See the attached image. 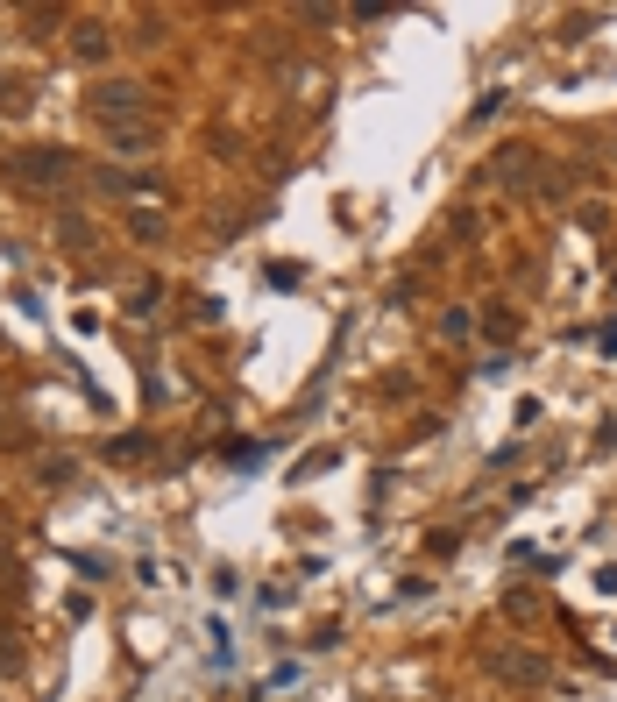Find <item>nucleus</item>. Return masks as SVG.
<instances>
[{
  "label": "nucleus",
  "instance_id": "nucleus-1",
  "mask_svg": "<svg viewBox=\"0 0 617 702\" xmlns=\"http://www.w3.org/2000/svg\"><path fill=\"white\" fill-rule=\"evenodd\" d=\"M142 107H149V86H142V78H100V86L86 93V114H93V121H107V128L142 121Z\"/></svg>",
  "mask_w": 617,
  "mask_h": 702
},
{
  "label": "nucleus",
  "instance_id": "nucleus-2",
  "mask_svg": "<svg viewBox=\"0 0 617 702\" xmlns=\"http://www.w3.org/2000/svg\"><path fill=\"white\" fill-rule=\"evenodd\" d=\"M71 171H79V164H71V149H15V156H8V178L29 185V192H50V185H64Z\"/></svg>",
  "mask_w": 617,
  "mask_h": 702
},
{
  "label": "nucleus",
  "instance_id": "nucleus-3",
  "mask_svg": "<svg viewBox=\"0 0 617 702\" xmlns=\"http://www.w3.org/2000/svg\"><path fill=\"white\" fill-rule=\"evenodd\" d=\"M490 674L511 681V688H539V681H547V660H539L532 646H497L490 653Z\"/></svg>",
  "mask_w": 617,
  "mask_h": 702
},
{
  "label": "nucleus",
  "instance_id": "nucleus-4",
  "mask_svg": "<svg viewBox=\"0 0 617 702\" xmlns=\"http://www.w3.org/2000/svg\"><path fill=\"white\" fill-rule=\"evenodd\" d=\"M490 178H504V185H539V156H532L525 142H511V149H497Z\"/></svg>",
  "mask_w": 617,
  "mask_h": 702
},
{
  "label": "nucleus",
  "instance_id": "nucleus-5",
  "mask_svg": "<svg viewBox=\"0 0 617 702\" xmlns=\"http://www.w3.org/2000/svg\"><path fill=\"white\" fill-rule=\"evenodd\" d=\"M107 50H114L107 22H71V57L79 64H107Z\"/></svg>",
  "mask_w": 617,
  "mask_h": 702
},
{
  "label": "nucleus",
  "instance_id": "nucleus-6",
  "mask_svg": "<svg viewBox=\"0 0 617 702\" xmlns=\"http://www.w3.org/2000/svg\"><path fill=\"white\" fill-rule=\"evenodd\" d=\"M164 135L157 128H149V121H128V128H107V149L114 156H149V149H157Z\"/></svg>",
  "mask_w": 617,
  "mask_h": 702
},
{
  "label": "nucleus",
  "instance_id": "nucleus-7",
  "mask_svg": "<svg viewBox=\"0 0 617 702\" xmlns=\"http://www.w3.org/2000/svg\"><path fill=\"white\" fill-rule=\"evenodd\" d=\"M36 476H43L50 490H64L71 476H79V461H71V454H43V468H36Z\"/></svg>",
  "mask_w": 617,
  "mask_h": 702
},
{
  "label": "nucleus",
  "instance_id": "nucleus-8",
  "mask_svg": "<svg viewBox=\"0 0 617 702\" xmlns=\"http://www.w3.org/2000/svg\"><path fill=\"white\" fill-rule=\"evenodd\" d=\"M157 298H164V284H157V277H142V284L128 291V312H135V320H149V312H157Z\"/></svg>",
  "mask_w": 617,
  "mask_h": 702
},
{
  "label": "nucleus",
  "instance_id": "nucleus-9",
  "mask_svg": "<svg viewBox=\"0 0 617 702\" xmlns=\"http://www.w3.org/2000/svg\"><path fill=\"white\" fill-rule=\"evenodd\" d=\"M483 334L511 348V341H518V312H504V305H497V312H490V320H483Z\"/></svg>",
  "mask_w": 617,
  "mask_h": 702
},
{
  "label": "nucleus",
  "instance_id": "nucleus-10",
  "mask_svg": "<svg viewBox=\"0 0 617 702\" xmlns=\"http://www.w3.org/2000/svg\"><path fill=\"white\" fill-rule=\"evenodd\" d=\"M469 327H476L469 305H447V312H440V334H447V341H469Z\"/></svg>",
  "mask_w": 617,
  "mask_h": 702
},
{
  "label": "nucleus",
  "instance_id": "nucleus-11",
  "mask_svg": "<svg viewBox=\"0 0 617 702\" xmlns=\"http://www.w3.org/2000/svg\"><path fill=\"white\" fill-rule=\"evenodd\" d=\"M128 234H135V242H164V220H157V213H149V206H142V213L128 220Z\"/></svg>",
  "mask_w": 617,
  "mask_h": 702
},
{
  "label": "nucleus",
  "instance_id": "nucleus-12",
  "mask_svg": "<svg viewBox=\"0 0 617 702\" xmlns=\"http://www.w3.org/2000/svg\"><path fill=\"white\" fill-rule=\"evenodd\" d=\"M0 114H29V93H22V78H0Z\"/></svg>",
  "mask_w": 617,
  "mask_h": 702
},
{
  "label": "nucleus",
  "instance_id": "nucleus-13",
  "mask_svg": "<svg viewBox=\"0 0 617 702\" xmlns=\"http://www.w3.org/2000/svg\"><path fill=\"white\" fill-rule=\"evenodd\" d=\"M57 234H64L71 249H86V242H93V234H86V220H79V213H64V220H57Z\"/></svg>",
  "mask_w": 617,
  "mask_h": 702
},
{
  "label": "nucleus",
  "instance_id": "nucleus-14",
  "mask_svg": "<svg viewBox=\"0 0 617 702\" xmlns=\"http://www.w3.org/2000/svg\"><path fill=\"white\" fill-rule=\"evenodd\" d=\"M22 22H29V36H50V29H57V22H64V15H57V8H29V15H22Z\"/></svg>",
  "mask_w": 617,
  "mask_h": 702
},
{
  "label": "nucleus",
  "instance_id": "nucleus-15",
  "mask_svg": "<svg viewBox=\"0 0 617 702\" xmlns=\"http://www.w3.org/2000/svg\"><path fill=\"white\" fill-rule=\"evenodd\" d=\"M596 341H603V348H617V320H610V327H603V334H596Z\"/></svg>",
  "mask_w": 617,
  "mask_h": 702
}]
</instances>
